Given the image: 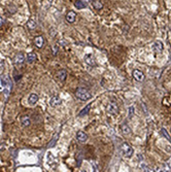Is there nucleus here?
Masks as SVG:
<instances>
[{"instance_id":"obj_4","label":"nucleus","mask_w":171,"mask_h":172,"mask_svg":"<svg viewBox=\"0 0 171 172\" xmlns=\"http://www.w3.org/2000/svg\"><path fill=\"white\" fill-rule=\"evenodd\" d=\"M66 76H67V72L65 69H61L59 71H57V73L55 74V78L61 82H63L66 79Z\"/></svg>"},{"instance_id":"obj_5","label":"nucleus","mask_w":171,"mask_h":172,"mask_svg":"<svg viewBox=\"0 0 171 172\" xmlns=\"http://www.w3.org/2000/svg\"><path fill=\"white\" fill-rule=\"evenodd\" d=\"M85 62L89 66H92V67L96 66V60H95V58H94V56L92 55V54H89V55H87L85 57Z\"/></svg>"},{"instance_id":"obj_27","label":"nucleus","mask_w":171,"mask_h":172,"mask_svg":"<svg viewBox=\"0 0 171 172\" xmlns=\"http://www.w3.org/2000/svg\"><path fill=\"white\" fill-rule=\"evenodd\" d=\"M86 1H91V0H86Z\"/></svg>"},{"instance_id":"obj_3","label":"nucleus","mask_w":171,"mask_h":172,"mask_svg":"<svg viewBox=\"0 0 171 172\" xmlns=\"http://www.w3.org/2000/svg\"><path fill=\"white\" fill-rule=\"evenodd\" d=\"M106 111L109 114H117L118 111H119V106H118V104L115 103V102H109L106 105Z\"/></svg>"},{"instance_id":"obj_6","label":"nucleus","mask_w":171,"mask_h":172,"mask_svg":"<svg viewBox=\"0 0 171 172\" xmlns=\"http://www.w3.org/2000/svg\"><path fill=\"white\" fill-rule=\"evenodd\" d=\"M133 77L137 80V81H143L144 80V78H145V76H144V74L140 71V70H138V69H135V70H133Z\"/></svg>"},{"instance_id":"obj_7","label":"nucleus","mask_w":171,"mask_h":172,"mask_svg":"<svg viewBox=\"0 0 171 172\" xmlns=\"http://www.w3.org/2000/svg\"><path fill=\"white\" fill-rule=\"evenodd\" d=\"M65 19H66V21L68 23H74L75 19H76V15H75V13L73 12V10H69V12L66 14Z\"/></svg>"},{"instance_id":"obj_15","label":"nucleus","mask_w":171,"mask_h":172,"mask_svg":"<svg viewBox=\"0 0 171 172\" xmlns=\"http://www.w3.org/2000/svg\"><path fill=\"white\" fill-rule=\"evenodd\" d=\"M74 6L77 9H83V8L87 7V2H84V1H82V0H77V1L74 2Z\"/></svg>"},{"instance_id":"obj_25","label":"nucleus","mask_w":171,"mask_h":172,"mask_svg":"<svg viewBox=\"0 0 171 172\" xmlns=\"http://www.w3.org/2000/svg\"><path fill=\"white\" fill-rule=\"evenodd\" d=\"M133 110H134V108L133 107H130V109H129V117H132V115H133Z\"/></svg>"},{"instance_id":"obj_2","label":"nucleus","mask_w":171,"mask_h":172,"mask_svg":"<svg viewBox=\"0 0 171 172\" xmlns=\"http://www.w3.org/2000/svg\"><path fill=\"white\" fill-rule=\"evenodd\" d=\"M121 152H122L123 156L126 157V158H131L134 154V150H133L132 146L127 142H124L121 145Z\"/></svg>"},{"instance_id":"obj_11","label":"nucleus","mask_w":171,"mask_h":172,"mask_svg":"<svg viewBox=\"0 0 171 172\" xmlns=\"http://www.w3.org/2000/svg\"><path fill=\"white\" fill-rule=\"evenodd\" d=\"M20 122H21L23 127H28L31 124V119H30V116H28V115H23V116H21Z\"/></svg>"},{"instance_id":"obj_16","label":"nucleus","mask_w":171,"mask_h":172,"mask_svg":"<svg viewBox=\"0 0 171 172\" xmlns=\"http://www.w3.org/2000/svg\"><path fill=\"white\" fill-rule=\"evenodd\" d=\"M36 60H37L36 54H34V53L28 54V56H27V62H28V63H34Z\"/></svg>"},{"instance_id":"obj_23","label":"nucleus","mask_w":171,"mask_h":172,"mask_svg":"<svg viewBox=\"0 0 171 172\" xmlns=\"http://www.w3.org/2000/svg\"><path fill=\"white\" fill-rule=\"evenodd\" d=\"M58 51H59V47H58V45H54V46L52 47L53 55H57V53H58Z\"/></svg>"},{"instance_id":"obj_21","label":"nucleus","mask_w":171,"mask_h":172,"mask_svg":"<svg viewBox=\"0 0 171 172\" xmlns=\"http://www.w3.org/2000/svg\"><path fill=\"white\" fill-rule=\"evenodd\" d=\"M58 136H59V134H56V135L54 136V138H53V139H52V140L50 141V143H49L48 147H52V146H54V145H55L56 141H57V140H58V138H59Z\"/></svg>"},{"instance_id":"obj_8","label":"nucleus","mask_w":171,"mask_h":172,"mask_svg":"<svg viewBox=\"0 0 171 172\" xmlns=\"http://www.w3.org/2000/svg\"><path fill=\"white\" fill-rule=\"evenodd\" d=\"M61 103H62V100H61V98L59 97V96H54V97H52L51 100H50V105L52 107H57V106H59Z\"/></svg>"},{"instance_id":"obj_19","label":"nucleus","mask_w":171,"mask_h":172,"mask_svg":"<svg viewBox=\"0 0 171 172\" xmlns=\"http://www.w3.org/2000/svg\"><path fill=\"white\" fill-rule=\"evenodd\" d=\"M90 108H91V104H88V105H87V107H85V108L78 113V116H84V115L88 114V113H89V111H90Z\"/></svg>"},{"instance_id":"obj_18","label":"nucleus","mask_w":171,"mask_h":172,"mask_svg":"<svg viewBox=\"0 0 171 172\" xmlns=\"http://www.w3.org/2000/svg\"><path fill=\"white\" fill-rule=\"evenodd\" d=\"M27 27H28L29 30H33L34 28L36 27V22H35V21H34L33 19H30V20L28 21V23H27Z\"/></svg>"},{"instance_id":"obj_20","label":"nucleus","mask_w":171,"mask_h":172,"mask_svg":"<svg viewBox=\"0 0 171 172\" xmlns=\"http://www.w3.org/2000/svg\"><path fill=\"white\" fill-rule=\"evenodd\" d=\"M122 132L124 135H127V134H130L131 133V129L128 125H123L122 126Z\"/></svg>"},{"instance_id":"obj_28","label":"nucleus","mask_w":171,"mask_h":172,"mask_svg":"<svg viewBox=\"0 0 171 172\" xmlns=\"http://www.w3.org/2000/svg\"><path fill=\"white\" fill-rule=\"evenodd\" d=\"M170 59H171V56H170Z\"/></svg>"},{"instance_id":"obj_26","label":"nucleus","mask_w":171,"mask_h":172,"mask_svg":"<svg viewBox=\"0 0 171 172\" xmlns=\"http://www.w3.org/2000/svg\"><path fill=\"white\" fill-rule=\"evenodd\" d=\"M91 164H92V167L94 168V171H99V170H98V167L96 166V164H95V163H93V162H91Z\"/></svg>"},{"instance_id":"obj_10","label":"nucleus","mask_w":171,"mask_h":172,"mask_svg":"<svg viewBox=\"0 0 171 172\" xmlns=\"http://www.w3.org/2000/svg\"><path fill=\"white\" fill-rule=\"evenodd\" d=\"M24 61H25V57H24L23 54H18V55H16V57L14 59V62H15V64L17 66L22 65V64L24 63Z\"/></svg>"},{"instance_id":"obj_22","label":"nucleus","mask_w":171,"mask_h":172,"mask_svg":"<svg viewBox=\"0 0 171 172\" xmlns=\"http://www.w3.org/2000/svg\"><path fill=\"white\" fill-rule=\"evenodd\" d=\"M161 134L166 138V139H168V140L170 141L171 140V138H170V136H169V134L167 133V131H166V129H164V128H162L161 129Z\"/></svg>"},{"instance_id":"obj_12","label":"nucleus","mask_w":171,"mask_h":172,"mask_svg":"<svg viewBox=\"0 0 171 172\" xmlns=\"http://www.w3.org/2000/svg\"><path fill=\"white\" fill-rule=\"evenodd\" d=\"M38 95L37 94H35V93H32V94H30L29 95V97H28V103L30 104V105H34L37 101H38Z\"/></svg>"},{"instance_id":"obj_17","label":"nucleus","mask_w":171,"mask_h":172,"mask_svg":"<svg viewBox=\"0 0 171 172\" xmlns=\"http://www.w3.org/2000/svg\"><path fill=\"white\" fill-rule=\"evenodd\" d=\"M93 7L97 10H100L102 9V7H103V4H102L101 1H99V0H94L93 1Z\"/></svg>"},{"instance_id":"obj_14","label":"nucleus","mask_w":171,"mask_h":172,"mask_svg":"<svg viewBox=\"0 0 171 172\" xmlns=\"http://www.w3.org/2000/svg\"><path fill=\"white\" fill-rule=\"evenodd\" d=\"M163 49H164V47H163V44L161 41H156L155 42V45H154V51L156 52V53H161L162 51H163Z\"/></svg>"},{"instance_id":"obj_9","label":"nucleus","mask_w":171,"mask_h":172,"mask_svg":"<svg viewBox=\"0 0 171 172\" xmlns=\"http://www.w3.org/2000/svg\"><path fill=\"white\" fill-rule=\"evenodd\" d=\"M88 135L85 133V132H83V131H78L77 133H76V139L79 141V142H82V143H84V142H86L87 140H88Z\"/></svg>"},{"instance_id":"obj_13","label":"nucleus","mask_w":171,"mask_h":172,"mask_svg":"<svg viewBox=\"0 0 171 172\" xmlns=\"http://www.w3.org/2000/svg\"><path fill=\"white\" fill-rule=\"evenodd\" d=\"M43 44H44V39L42 36H36L34 38V45H35L38 49H41L43 47Z\"/></svg>"},{"instance_id":"obj_1","label":"nucleus","mask_w":171,"mask_h":172,"mask_svg":"<svg viewBox=\"0 0 171 172\" xmlns=\"http://www.w3.org/2000/svg\"><path fill=\"white\" fill-rule=\"evenodd\" d=\"M75 96L76 98H78L79 100L82 101H87L89 100L91 97H92V94H91V92L85 88H78L75 92Z\"/></svg>"},{"instance_id":"obj_24","label":"nucleus","mask_w":171,"mask_h":172,"mask_svg":"<svg viewBox=\"0 0 171 172\" xmlns=\"http://www.w3.org/2000/svg\"><path fill=\"white\" fill-rule=\"evenodd\" d=\"M140 167L143 169V171H152V170H151V168H150V167H147L145 164H141V165H140Z\"/></svg>"}]
</instances>
